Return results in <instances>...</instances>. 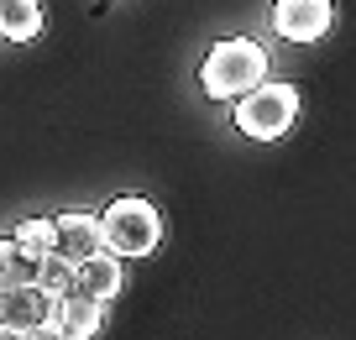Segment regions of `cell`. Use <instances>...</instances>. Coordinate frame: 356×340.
<instances>
[{
  "label": "cell",
  "mask_w": 356,
  "mask_h": 340,
  "mask_svg": "<svg viewBox=\"0 0 356 340\" xmlns=\"http://www.w3.org/2000/svg\"><path fill=\"white\" fill-rule=\"evenodd\" d=\"M262 79H273V53L257 37H220L200 63V89L210 99H241Z\"/></svg>",
  "instance_id": "obj_1"
},
{
  "label": "cell",
  "mask_w": 356,
  "mask_h": 340,
  "mask_svg": "<svg viewBox=\"0 0 356 340\" xmlns=\"http://www.w3.org/2000/svg\"><path fill=\"white\" fill-rule=\"evenodd\" d=\"M163 209L152 204L147 194H115L111 204L100 209V241L111 257L121 262H142L163 246Z\"/></svg>",
  "instance_id": "obj_2"
},
{
  "label": "cell",
  "mask_w": 356,
  "mask_h": 340,
  "mask_svg": "<svg viewBox=\"0 0 356 340\" xmlns=\"http://www.w3.org/2000/svg\"><path fill=\"white\" fill-rule=\"evenodd\" d=\"M299 110H304L299 84H289V79H262L252 95L231 99V126L246 142H283V136L293 131V121H299Z\"/></svg>",
  "instance_id": "obj_3"
},
{
  "label": "cell",
  "mask_w": 356,
  "mask_h": 340,
  "mask_svg": "<svg viewBox=\"0 0 356 340\" xmlns=\"http://www.w3.org/2000/svg\"><path fill=\"white\" fill-rule=\"evenodd\" d=\"M267 26H273L278 42H293V47L325 42L335 26V0H273Z\"/></svg>",
  "instance_id": "obj_4"
},
{
  "label": "cell",
  "mask_w": 356,
  "mask_h": 340,
  "mask_svg": "<svg viewBox=\"0 0 356 340\" xmlns=\"http://www.w3.org/2000/svg\"><path fill=\"white\" fill-rule=\"evenodd\" d=\"M105 241H100V215H89V209H63L53 215V257L63 262H89V257H100Z\"/></svg>",
  "instance_id": "obj_5"
},
{
  "label": "cell",
  "mask_w": 356,
  "mask_h": 340,
  "mask_svg": "<svg viewBox=\"0 0 356 340\" xmlns=\"http://www.w3.org/2000/svg\"><path fill=\"white\" fill-rule=\"evenodd\" d=\"M42 325H53V298H47V293H37L32 283L0 293V330H6L11 340L32 335V330H42Z\"/></svg>",
  "instance_id": "obj_6"
},
{
  "label": "cell",
  "mask_w": 356,
  "mask_h": 340,
  "mask_svg": "<svg viewBox=\"0 0 356 340\" xmlns=\"http://www.w3.org/2000/svg\"><path fill=\"white\" fill-rule=\"evenodd\" d=\"M74 293L95 298V304H111V298H121V293H126V262H121V257H111V252L89 257V262H79V267H74Z\"/></svg>",
  "instance_id": "obj_7"
},
{
  "label": "cell",
  "mask_w": 356,
  "mask_h": 340,
  "mask_svg": "<svg viewBox=\"0 0 356 340\" xmlns=\"http://www.w3.org/2000/svg\"><path fill=\"white\" fill-rule=\"evenodd\" d=\"M53 325L63 330L68 340H95L100 325H105V304H95V298H84V293H68V298L53 304Z\"/></svg>",
  "instance_id": "obj_8"
},
{
  "label": "cell",
  "mask_w": 356,
  "mask_h": 340,
  "mask_svg": "<svg viewBox=\"0 0 356 340\" xmlns=\"http://www.w3.org/2000/svg\"><path fill=\"white\" fill-rule=\"evenodd\" d=\"M47 26L42 0H0V37L6 42H37Z\"/></svg>",
  "instance_id": "obj_9"
},
{
  "label": "cell",
  "mask_w": 356,
  "mask_h": 340,
  "mask_svg": "<svg viewBox=\"0 0 356 340\" xmlns=\"http://www.w3.org/2000/svg\"><path fill=\"white\" fill-rule=\"evenodd\" d=\"M11 241H16V252L32 257V262L53 257V215H26V220H16Z\"/></svg>",
  "instance_id": "obj_10"
},
{
  "label": "cell",
  "mask_w": 356,
  "mask_h": 340,
  "mask_svg": "<svg viewBox=\"0 0 356 340\" xmlns=\"http://www.w3.org/2000/svg\"><path fill=\"white\" fill-rule=\"evenodd\" d=\"M32 288H37V293H47L53 304H58V298H68V293H74V262H63V257H42Z\"/></svg>",
  "instance_id": "obj_11"
},
{
  "label": "cell",
  "mask_w": 356,
  "mask_h": 340,
  "mask_svg": "<svg viewBox=\"0 0 356 340\" xmlns=\"http://www.w3.org/2000/svg\"><path fill=\"white\" fill-rule=\"evenodd\" d=\"M32 277H37V262L16 252L11 236H0V293H6V288H26Z\"/></svg>",
  "instance_id": "obj_12"
},
{
  "label": "cell",
  "mask_w": 356,
  "mask_h": 340,
  "mask_svg": "<svg viewBox=\"0 0 356 340\" xmlns=\"http://www.w3.org/2000/svg\"><path fill=\"white\" fill-rule=\"evenodd\" d=\"M16 340H68L58 325H42V330H32V335H16Z\"/></svg>",
  "instance_id": "obj_13"
},
{
  "label": "cell",
  "mask_w": 356,
  "mask_h": 340,
  "mask_svg": "<svg viewBox=\"0 0 356 340\" xmlns=\"http://www.w3.org/2000/svg\"><path fill=\"white\" fill-rule=\"evenodd\" d=\"M0 340H11V335H6V330H0Z\"/></svg>",
  "instance_id": "obj_14"
}]
</instances>
